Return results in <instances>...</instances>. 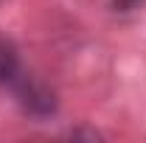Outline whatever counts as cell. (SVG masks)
Returning <instances> with one entry per match:
<instances>
[{"label":"cell","mask_w":146,"mask_h":143,"mask_svg":"<svg viewBox=\"0 0 146 143\" xmlns=\"http://www.w3.org/2000/svg\"><path fill=\"white\" fill-rule=\"evenodd\" d=\"M11 90H14V98H17L20 109L31 118H51L59 109V98H56V90L42 81L39 76H31V73L17 70V76L9 81Z\"/></svg>","instance_id":"1"},{"label":"cell","mask_w":146,"mask_h":143,"mask_svg":"<svg viewBox=\"0 0 146 143\" xmlns=\"http://www.w3.org/2000/svg\"><path fill=\"white\" fill-rule=\"evenodd\" d=\"M20 70V56H17V48L9 36L0 31V84H9Z\"/></svg>","instance_id":"2"},{"label":"cell","mask_w":146,"mask_h":143,"mask_svg":"<svg viewBox=\"0 0 146 143\" xmlns=\"http://www.w3.org/2000/svg\"><path fill=\"white\" fill-rule=\"evenodd\" d=\"M115 3V9H121V11H127V9H132V6H138L141 0H112Z\"/></svg>","instance_id":"3"}]
</instances>
